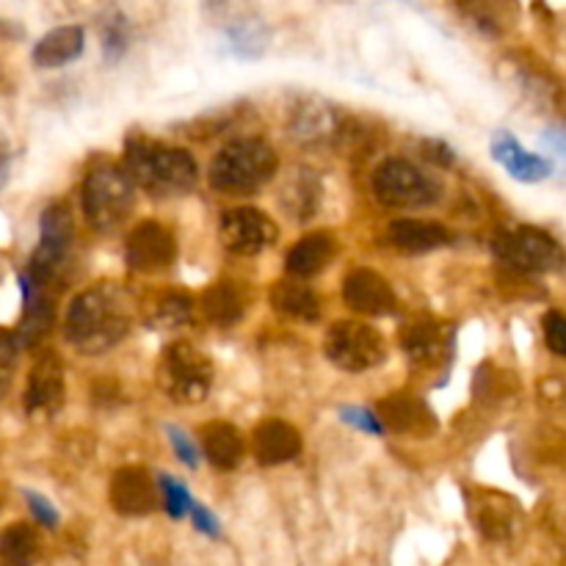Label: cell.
Listing matches in <instances>:
<instances>
[{"instance_id": "37", "label": "cell", "mask_w": 566, "mask_h": 566, "mask_svg": "<svg viewBox=\"0 0 566 566\" xmlns=\"http://www.w3.org/2000/svg\"><path fill=\"white\" fill-rule=\"evenodd\" d=\"M431 147H434V149H429V153H431V160H434V164H440V166H451L453 160H457V155H453V149L448 147V144H442V142H431Z\"/></svg>"}, {"instance_id": "3", "label": "cell", "mask_w": 566, "mask_h": 566, "mask_svg": "<svg viewBox=\"0 0 566 566\" xmlns=\"http://www.w3.org/2000/svg\"><path fill=\"white\" fill-rule=\"evenodd\" d=\"M276 169H280V160L271 144H265L263 138H241L213 155L208 182L216 193L249 197L269 186Z\"/></svg>"}, {"instance_id": "4", "label": "cell", "mask_w": 566, "mask_h": 566, "mask_svg": "<svg viewBox=\"0 0 566 566\" xmlns=\"http://www.w3.org/2000/svg\"><path fill=\"white\" fill-rule=\"evenodd\" d=\"M136 182L125 166L99 164L83 180V216L97 232H114L125 224L136 202Z\"/></svg>"}, {"instance_id": "29", "label": "cell", "mask_w": 566, "mask_h": 566, "mask_svg": "<svg viewBox=\"0 0 566 566\" xmlns=\"http://www.w3.org/2000/svg\"><path fill=\"white\" fill-rule=\"evenodd\" d=\"M479 525L490 539H506L509 525H512V517H509L506 512V503H501V509H497L495 501H481Z\"/></svg>"}, {"instance_id": "25", "label": "cell", "mask_w": 566, "mask_h": 566, "mask_svg": "<svg viewBox=\"0 0 566 566\" xmlns=\"http://www.w3.org/2000/svg\"><path fill=\"white\" fill-rule=\"evenodd\" d=\"M39 556V534L33 525L14 523L0 531V564H31Z\"/></svg>"}, {"instance_id": "19", "label": "cell", "mask_w": 566, "mask_h": 566, "mask_svg": "<svg viewBox=\"0 0 566 566\" xmlns=\"http://www.w3.org/2000/svg\"><path fill=\"white\" fill-rule=\"evenodd\" d=\"M83 48H86V36H83L81 25H61L44 33L33 48V64L42 70H55V66L72 64L81 59Z\"/></svg>"}, {"instance_id": "11", "label": "cell", "mask_w": 566, "mask_h": 566, "mask_svg": "<svg viewBox=\"0 0 566 566\" xmlns=\"http://www.w3.org/2000/svg\"><path fill=\"white\" fill-rule=\"evenodd\" d=\"M177 243L175 235L158 221H142L130 230L125 241V263L138 274H153L175 263Z\"/></svg>"}, {"instance_id": "35", "label": "cell", "mask_w": 566, "mask_h": 566, "mask_svg": "<svg viewBox=\"0 0 566 566\" xmlns=\"http://www.w3.org/2000/svg\"><path fill=\"white\" fill-rule=\"evenodd\" d=\"M191 520H193V528L202 531V534L210 536V539H219V536H221L219 520H216L213 512H210V509H205L202 503H193Z\"/></svg>"}, {"instance_id": "2", "label": "cell", "mask_w": 566, "mask_h": 566, "mask_svg": "<svg viewBox=\"0 0 566 566\" xmlns=\"http://www.w3.org/2000/svg\"><path fill=\"white\" fill-rule=\"evenodd\" d=\"M125 169L133 182L155 199L186 197L199 180V166L191 153L158 142L127 144Z\"/></svg>"}, {"instance_id": "32", "label": "cell", "mask_w": 566, "mask_h": 566, "mask_svg": "<svg viewBox=\"0 0 566 566\" xmlns=\"http://www.w3.org/2000/svg\"><path fill=\"white\" fill-rule=\"evenodd\" d=\"M542 326H545L547 348L558 354V357H566V313L553 310V313L545 315V324Z\"/></svg>"}, {"instance_id": "28", "label": "cell", "mask_w": 566, "mask_h": 566, "mask_svg": "<svg viewBox=\"0 0 566 566\" xmlns=\"http://www.w3.org/2000/svg\"><path fill=\"white\" fill-rule=\"evenodd\" d=\"M20 346L22 343L14 335L0 332V401L9 396L11 381H14L17 363H20Z\"/></svg>"}, {"instance_id": "31", "label": "cell", "mask_w": 566, "mask_h": 566, "mask_svg": "<svg viewBox=\"0 0 566 566\" xmlns=\"http://www.w3.org/2000/svg\"><path fill=\"white\" fill-rule=\"evenodd\" d=\"M166 434H169V442L171 448H175V457L180 459L186 468H197L199 462H202L205 453L199 451L197 442L191 440V437L186 434V431L180 429V426H166Z\"/></svg>"}, {"instance_id": "14", "label": "cell", "mask_w": 566, "mask_h": 566, "mask_svg": "<svg viewBox=\"0 0 566 566\" xmlns=\"http://www.w3.org/2000/svg\"><path fill=\"white\" fill-rule=\"evenodd\" d=\"M111 506L122 517H147L158 509V490L147 470L122 468L111 479Z\"/></svg>"}, {"instance_id": "16", "label": "cell", "mask_w": 566, "mask_h": 566, "mask_svg": "<svg viewBox=\"0 0 566 566\" xmlns=\"http://www.w3.org/2000/svg\"><path fill=\"white\" fill-rule=\"evenodd\" d=\"M492 158L520 182H542L553 175V160L528 153L509 130L492 136Z\"/></svg>"}, {"instance_id": "34", "label": "cell", "mask_w": 566, "mask_h": 566, "mask_svg": "<svg viewBox=\"0 0 566 566\" xmlns=\"http://www.w3.org/2000/svg\"><path fill=\"white\" fill-rule=\"evenodd\" d=\"M25 501H28V509H31L33 520H36L39 525H44V528H59V512H55V506L48 501V497L39 495V492L25 490Z\"/></svg>"}, {"instance_id": "15", "label": "cell", "mask_w": 566, "mask_h": 566, "mask_svg": "<svg viewBox=\"0 0 566 566\" xmlns=\"http://www.w3.org/2000/svg\"><path fill=\"white\" fill-rule=\"evenodd\" d=\"M252 453L263 468L293 462L302 453V434L285 420H265L252 434Z\"/></svg>"}, {"instance_id": "33", "label": "cell", "mask_w": 566, "mask_h": 566, "mask_svg": "<svg viewBox=\"0 0 566 566\" xmlns=\"http://www.w3.org/2000/svg\"><path fill=\"white\" fill-rule=\"evenodd\" d=\"M340 418L346 420V423L357 426V429L368 431V434L381 437V434H385V431H387V426L381 423V418H379V412H376V409L346 407V409H343V412H340Z\"/></svg>"}, {"instance_id": "7", "label": "cell", "mask_w": 566, "mask_h": 566, "mask_svg": "<svg viewBox=\"0 0 566 566\" xmlns=\"http://www.w3.org/2000/svg\"><path fill=\"white\" fill-rule=\"evenodd\" d=\"M160 385L177 403H199L213 385V363L191 343H171L160 357Z\"/></svg>"}, {"instance_id": "23", "label": "cell", "mask_w": 566, "mask_h": 566, "mask_svg": "<svg viewBox=\"0 0 566 566\" xmlns=\"http://www.w3.org/2000/svg\"><path fill=\"white\" fill-rule=\"evenodd\" d=\"M202 313L216 326L238 324L247 313V293L227 280L216 282L202 293Z\"/></svg>"}, {"instance_id": "30", "label": "cell", "mask_w": 566, "mask_h": 566, "mask_svg": "<svg viewBox=\"0 0 566 566\" xmlns=\"http://www.w3.org/2000/svg\"><path fill=\"white\" fill-rule=\"evenodd\" d=\"M127 44H130V31H127V22L122 17H114V20L105 25V36H103V50L105 59L119 61L125 55Z\"/></svg>"}, {"instance_id": "13", "label": "cell", "mask_w": 566, "mask_h": 566, "mask_svg": "<svg viewBox=\"0 0 566 566\" xmlns=\"http://www.w3.org/2000/svg\"><path fill=\"white\" fill-rule=\"evenodd\" d=\"M343 302L359 315H390L398 307V296L390 282L374 269H354L343 282Z\"/></svg>"}, {"instance_id": "38", "label": "cell", "mask_w": 566, "mask_h": 566, "mask_svg": "<svg viewBox=\"0 0 566 566\" xmlns=\"http://www.w3.org/2000/svg\"><path fill=\"white\" fill-rule=\"evenodd\" d=\"M9 160H11V149H9V138L0 133V188H3L6 177H9Z\"/></svg>"}, {"instance_id": "5", "label": "cell", "mask_w": 566, "mask_h": 566, "mask_svg": "<svg viewBox=\"0 0 566 566\" xmlns=\"http://www.w3.org/2000/svg\"><path fill=\"white\" fill-rule=\"evenodd\" d=\"M72 241H75V224H72L70 208L64 202L48 205L39 219V247L31 254L28 269L20 274L22 280L44 287V291H53L64 276Z\"/></svg>"}, {"instance_id": "1", "label": "cell", "mask_w": 566, "mask_h": 566, "mask_svg": "<svg viewBox=\"0 0 566 566\" xmlns=\"http://www.w3.org/2000/svg\"><path fill=\"white\" fill-rule=\"evenodd\" d=\"M130 332V302L114 282H99L72 298L64 318V337L75 352L105 354Z\"/></svg>"}, {"instance_id": "26", "label": "cell", "mask_w": 566, "mask_h": 566, "mask_svg": "<svg viewBox=\"0 0 566 566\" xmlns=\"http://www.w3.org/2000/svg\"><path fill=\"white\" fill-rule=\"evenodd\" d=\"M155 324L160 326H180L191 318V298L182 293H164L155 302Z\"/></svg>"}, {"instance_id": "21", "label": "cell", "mask_w": 566, "mask_h": 566, "mask_svg": "<svg viewBox=\"0 0 566 566\" xmlns=\"http://www.w3.org/2000/svg\"><path fill=\"white\" fill-rule=\"evenodd\" d=\"M269 302L282 318L302 321V324H315L321 318V302L313 287L296 280H280L269 293Z\"/></svg>"}, {"instance_id": "9", "label": "cell", "mask_w": 566, "mask_h": 566, "mask_svg": "<svg viewBox=\"0 0 566 566\" xmlns=\"http://www.w3.org/2000/svg\"><path fill=\"white\" fill-rule=\"evenodd\" d=\"M495 254L503 263L525 274H553V271H562L566 263L562 243L536 227H520L497 238Z\"/></svg>"}, {"instance_id": "8", "label": "cell", "mask_w": 566, "mask_h": 566, "mask_svg": "<svg viewBox=\"0 0 566 566\" xmlns=\"http://www.w3.org/2000/svg\"><path fill=\"white\" fill-rule=\"evenodd\" d=\"M374 193L381 205L396 210L429 208L440 199L442 188L423 169L403 158H390L376 169Z\"/></svg>"}, {"instance_id": "24", "label": "cell", "mask_w": 566, "mask_h": 566, "mask_svg": "<svg viewBox=\"0 0 566 566\" xmlns=\"http://www.w3.org/2000/svg\"><path fill=\"white\" fill-rule=\"evenodd\" d=\"M448 346H451V340H446L442 326L434 324V321H415L403 332V352L418 365L442 363V354H446Z\"/></svg>"}, {"instance_id": "20", "label": "cell", "mask_w": 566, "mask_h": 566, "mask_svg": "<svg viewBox=\"0 0 566 566\" xmlns=\"http://www.w3.org/2000/svg\"><path fill=\"white\" fill-rule=\"evenodd\" d=\"M390 241L396 243V247H401L403 252L423 254L453 243V232L448 230V227L437 224V221L396 219L390 224Z\"/></svg>"}, {"instance_id": "17", "label": "cell", "mask_w": 566, "mask_h": 566, "mask_svg": "<svg viewBox=\"0 0 566 566\" xmlns=\"http://www.w3.org/2000/svg\"><path fill=\"white\" fill-rule=\"evenodd\" d=\"M381 423L390 431H398V434L407 437H426L437 429V420L431 418L429 407L420 403L418 398L412 396H390L376 407Z\"/></svg>"}, {"instance_id": "36", "label": "cell", "mask_w": 566, "mask_h": 566, "mask_svg": "<svg viewBox=\"0 0 566 566\" xmlns=\"http://www.w3.org/2000/svg\"><path fill=\"white\" fill-rule=\"evenodd\" d=\"M542 142H545L547 147H551L566 166V130H547L545 136H542Z\"/></svg>"}, {"instance_id": "27", "label": "cell", "mask_w": 566, "mask_h": 566, "mask_svg": "<svg viewBox=\"0 0 566 566\" xmlns=\"http://www.w3.org/2000/svg\"><path fill=\"white\" fill-rule=\"evenodd\" d=\"M158 484H160V495H164V506L171 520H182L186 514H191L193 503L197 501H193L191 492L186 490V484H180V481L171 479V475H160Z\"/></svg>"}, {"instance_id": "18", "label": "cell", "mask_w": 566, "mask_h": 566, "mask_svg": "<svg viewBox=\"0 0 566 566\" xmlns=\"http://www.w3.org/2000/svg\"><path fill=\"white\" fill-rule=\"evenodd\" d=\"M335 254L337 241L332 232H310L307 238H302V241L287 252L285 269L287 274L296 276V280H310V276L321 274V271L335 260Z\"/></svg>"}, {"instance_id": "6", "label": "cell", "mask_w": 566, "mask_h": 566, "mask_svg": "<svg viewBox=\"0 0 566 566\" xmlns=\"http://www.w3.org/2000/svg\"><path fill=\"white\" fill-rule=\"evenodd\" d=\"M324 354L335 368L346 374H365L385 365L387 340L379 329L359 321H337L324 337Z\"/></svg>"}, {"instance_id": "22", "label": "cell", "mask_w": 566, "mask_h": 566, "mask_svg": "<svg viewBox=\"0 0 566 566\" xmlns=\"http://www.w3.org/2000/svg\"><path fill=\"white\" fill-rule=\"evenodd\" d=\"M243 440L241 431L224 420H213V423L202 426V453L213 468L219 470H235L243 462Z\"/></svg>"}, {"instance_id": "10", "label": "cell", "mask_w": 566, "mask_h": 566, "mask_svg": "<svg viewBox=\"0 0 566 566\" xmlns=\"http://www.w3.org/2000/svg\"><path fill=\"white\" fill-rule=\"evenodd\" d=\"M280 238V227L258 208L227 210L219 221V241L227 252L254 258L271 249Z\"/></svg>"}, {"instance_id": "12", "label": "cell", "mask_w": 566, "mask_h": 566, "mask_svg": "<svg viewBox=\"0 0 566 566\" xmlns=\"http://www.w3.org/2000/svg\"><path fill=\"white\" fill-rule=\"evenodd\" d=\"M66 381L59 354L48 352L33 363L25 387V412L31 418H55L64 407Z\"/></svg>"}]
</instances>
